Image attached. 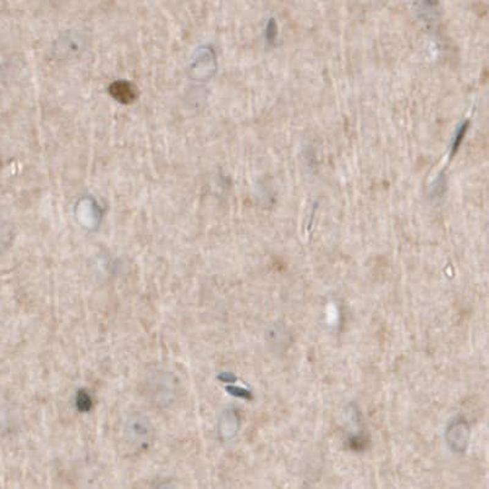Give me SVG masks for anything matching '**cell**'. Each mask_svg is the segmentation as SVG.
Here are the masks:
<instances>
[{"mask_svg":"<svg viewBox=\"0 0 489 489\" xmlns=\"http://www.w3.org/2000/svg\"><path fill=\"white\" fill-rule=\"evenodd\" d=\"M468 127H470V121H465V122H463V124L460 125V127H459L458 131H456L455 137H454V141H452V156L456 154V152H458L459 148H460L461 143H463V138H465L466 133H468Z\"/></svg>","mask_w":489,"mask_h":489,"instance_id":"obj_3","label":"cell"},{"mask_svg":"<svg viewBox=\"0 0 489 489\" xmlns=\"http://www.w3.org/2000/svg\"><path fill=\"white\" fill-rule=\"evenodd\" d=\"M439 0H416V8L422 17L432 19L436 15Z\"/></svg>","mask_w":489,"mask_h":489,"instance_id":"obj_2","label":"cell"},{"mask_svg":"<svg viewBox=\"0 0 489 489\" xmlns=\"http://www.w3.org/2000/svg\"><path fill=\"white\" fill-rule=\"evenodd\" d=\"M109 93L121 104H131L136 100L137 92L132 84L127 81H116L109 87Z\"/></svg>","mask_w":489,"mask_h":489,"instance_id":"obj_1","label":"cell"},{"mask_svg":"<svg viewBox=\"0 0 489 489\" xmlns=\"http://www.w3.org/2000/svg\"><path fill=\"white\" fill-rule=\"evenodd\" d=\"M277 37H278V25H277L275 19L272 17L266 26V39L269 44H274L277 41Z\"/></svg>","mask_w":489,"mask_h":489,"instance_id":"obj_4","label":"cell"}]
</instances>
